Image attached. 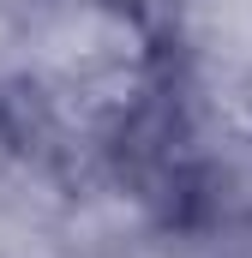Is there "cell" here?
Returning a JSON list of instances; mask_svg holds the SVG:
<instances>
[{
  "label": "cell",
  "mask_w": 252,
  "mask_h": 258,
  "mask_svg": "<svg viewBox=\"0 0 252 258\" xmlns=\"http://www.w3.org/2000/svg\"><path fill=\"white\" fill-rule=\"evenodd\" d=\"M144 72V42L120 12H66L36 42V78L66 120H108L132 102Z\"/></svg>",
  "instance_id": "6da1fadb"
}]
</instances>
